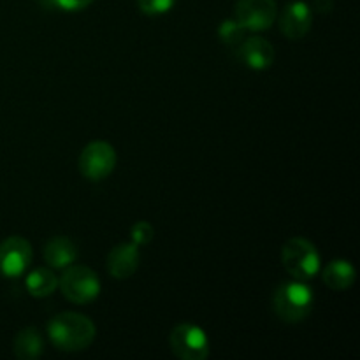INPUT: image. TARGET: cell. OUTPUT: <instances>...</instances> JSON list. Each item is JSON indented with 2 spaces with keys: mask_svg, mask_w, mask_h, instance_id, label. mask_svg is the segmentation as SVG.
<instances>
[{
  "mask_svg": "<svg viewBox=\"0 0 360 360\" xmlns=\"http://www.w3.org/2000/svg\"><path fill=\"white\" fill-rule=\"evenodd\" d=\"M77 259V248L65 236H55L44 246V260L53 269H65Z\"/></svg>",
  "mask_w": 360,
  "mask_h": 360,
  "instance_id": "7c38bea8",
  "label": "cell"
},
{
  "mask_svg": "<svg viewBox=\"0 0 360 360\" xmlns=\"http://www.w3.org/2000/svg\"><path fill=\"white\" fill-rule=\"evenodd\" d=\"M281 262L285 271L295 280L308 281L319 274L320 253L311 241L306 238H292L281 250Z\"/></svg>",
  "mask_w": 360,
  "mask_h": 360,
  "instance_id": "3957f363",
  "label": "cell"
},
{
  "mask_svg": "<svg viewBox=\"0 0 360 360\" xmlns=\"http://www.w3.org/2000/svg\"><path fill=\"white\" fill-rule=\"evenodd\" d=\"M246 28L239 23L236 18H229V20L221 21L220 27H218V37L229 48H238L243 41H245Z\"/></svg>",
  "mask_w": 360,
  "mask_h": 360,
  "instance_id": "2e32d148",
  "label": "cell"
},
{
  "mask_svg": "<svg viewBox=\"0 0 360 360\" xmlns=\"http://www.w3.org/2000/svg\"><path fill=\"white\" fill-rule=\"evenodd\" d=\"M176 0H137L141 13L146 16H160V14L169 13L174 7Z\"/></svg>",
  "mask_w": 360,
  "mask_h": 360,
  "instance_id": "e0dca14e",
  "label": "cell"
},
{
  "mask_svg": "<svg viewBox=\"0 0 360 360\" xmlns=\"http://www.w3.org/2000/svg\"><path fill=\"white\" fill-rule=\"evenodd\" d=\"M322 280L330 290L345 292L352 288V285L357 280V271L348 260L336 259L323 269Z\"/></svg>",
  "mask_w": 360,
  "mask_h": 360,
  "instance_id": "4fadbf2b",
  "label": "cell"
},
{
  "mask_svg": "<svg viewBox=\"0 0 360 360\" xmlns=\"http://www.w3.org/2000/svg\"><path fill=\"white\" fill-rule=\"evenodd\" d=\"M153 227H151L148 221H137L136 225H132L130 229V238H132V243H136L137 246L148 245V243L153 239Z\"/></svg>",
  "mask_w": 360,
  "mask_h": 360,
  "instance_id": "ac0fdd59",
  "label": "cell"
},
{
  "mask_svg": "<svg viewBox=\"0 0 360 360\" xmlns=\"http://www.w3.org/2000/svg\"><path fill=\"white\" fill-rule=\"evenodd\" d=\"M44 352V340L34 327L20 330L14 340V355L20 360L39 359Z\"/></svg>",
  "mask_w": 360,
  "mask_h": 360,
  "instance_id": "5bb4252c",
  "label": "cell"
},
{
  "mask_svg": "<svg viewBox=\"0 0 360 360\" xmlns=\"http://www.w3.org/2000/svg\"><path fill=\"white\" fill-rule=\"evenodd\" d=\"M25 287L32 297L44 299L58 288V278L48 267H39L28 274L27 280H25Z\"/></svg>",
  "mask_w": 360,
  "mask_h": 360,
  "instance_id": "9a60e30c",
  "label": "cell"
},
{
  "mask_svg": "<svg viewBox=\"0 0 360 360\" xmlns=\"http://www.w3.org/2000/svg\"><path fill=\"white\" fill-rule=\"evenodd\" d=\"M315 6H316V9L320 11V13H329L330 9H333V0H315Z\"/></svg>",
  "mask_w": 360,
  "mask_h": 360,
  "instance_id": "ffe728a7",
  "label": "cell"
},
{
  "mask_svg": "<svg viewBox=\"0 0 360 360\" xmlns=\"http://www.w3.org/2000/svg\"><path fill=\"white\" fill-rule=\"evenodd\" d=\"M172 354L181 360H204L210 357L207 334L193 323H179L169 336Z\"/></svg>",
  "mask_w": 360,
  "mask_h": 360,
  "instance_id": "8992f818",
  "label": "cell"
},
{
  "mask_svg": "<svg viewBox=\"0 0 360 360\" xmlns=\"http://www.w3.org/2000/svg\"><path fill=\"white\" fill-rule=\"evenodd\" d=\"M278 16L274 0H238L234 9V18L252 32L267 30L274 25Z\"/></svg>",
  "mask_w": 360,
  "mask_h": 360,
  "instance_id": "ba28073f",
  "label": "cell"
},
{
  "mask_svg": "<svg viewBox=\"0 0 360 360\" xmlns=\"http://www.w3.org/2000/svg\"><path fill=\"white\" fill-rule=\"evenodd\" d=\"M63 297L72 304H90L101 294V280L97 273L86 266H69L58 280Z\"/></svg>",
  "mask_w": 360,
  "mask_h": 360,
  "instance_id": "277c9868",
  "label": "cell"
},
{
  "mask_svg": "<svg viewBox=\"0 0 360 360\" xmlns=\"http://www.w3.org/2000/svg\"><path fill=\"white\" fill-rule=\"evenodd\" d=\"M315 304L313 290L302 280L285 281L273 295V309L280 320L287 323H299L309 316Z\"/></svg>",
  "mask_w": 360,
  "mask_h": 360,
  "instance_id": "7a4b0ae2",
  "label": "cell"
},
{
  "mask_svg": "<svg viewBox=\"0 0 360 360\" xmlns=\"http://www.w3.org/2000/svg\"><path fill=\"white\" fill-rule=\"evenodd\" d=\"M77 167L88 181H102L109 178L116 167V151L105 141H94L83 148Z\"/></svg>",
  "mask_w": 360,
  "mask_h": 360,
  "instance_id": "5b68a950",
  "label": "cell"
},
{
  "mask_svg": "<svg viewBox=\"0 0 360 360\" xmlns=\"http://www.w3.org/2000/svg\"><path fill=\"white\" fill-rule=\"evenodd\" d=\"M32 245L25 238L11 236L0 243V274L4 278H20L32 264Z\"/></svg>",
  "mask_w": 360,
  "mask_h": 360,
  "instance_id": "52a82bcc",
  "label": "cell"
},
{
  "mask_svg": "<svg viewBox=\"0 0 360 360\" xmlns=\"http://www.w3.org/2000/svg\"><path fill=\"white\" fill-rule=\"evenodd\" d=\"M313 25V11L306 2L295 0V2L288 4L280 14V30L281 34L292 41H299L308 32L311 30Z\"/></svg>",
  "mask_w": 360,
  "mask_h": 360,
  "instance_id": "9c48e42d",
  "label": "cell"
},
{
  "mask_svg": "<svg viewBox=\"0 0 360 360\" xmlns=\"http://www.w3.org/2000/svg\"><path fill=\"white\" fill-rule=\"evenodd\" d=\"M139 246L136 243H122L109 252L105 266L115 280H127V278L134 276L139 267Z\"/></svg>",
  "mask_w": 360,
  "mask_h": 360,
  "instance_id": "8fae6325",
  "label": "cell"
},
{
  "mask_svg": "<svg viewBox=\"0 0 360 360\" xmlns=\"http://www.w3.org/2000/svg\"><path fill=\"white\" fill-rule=\"evenodd\" d=\"M94 0H51L53 6L65 13H77V11L86 9Z\"/></svg>",
  "mask_w": 360,
  "mask_h": 360,
  "instance_id": "d6986e66",
  "label": "cell"
},
{
  "mask_svg": "<svg viewBox=\"0 0 360 360\" xmlns=\"http://www.w3.org/2000/svg\"><path fill=\"white\" fill-rule=\"evenodd\" d=\"M236 55L243 65L253 70H266L274 63L276 53L273 44L264 37H248L236 48Z\"/></svg>",
  "mask_w": 360,
  "mask_h": 360,
  "instance_id": "30bf717a",
  "label": "cell"
},
{
  "mask_svg": "<svg viewBox=\"0 0 360 360\" xmlns=\"http://www.w3.org/2000/svg\"><path fill=\"white\" fill-rule=\"evenodd\" d=\"M97 327L88 316L79 313H58L48 322V336L53 347L60 352L86 350L95 340Z\"/></svg>",
  "mask_w": 360,
  "mask_h": 360,
  "instance_id": "6da1fadb",
  "label": "cell"
}]
</instances>
